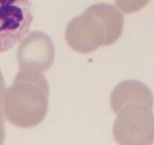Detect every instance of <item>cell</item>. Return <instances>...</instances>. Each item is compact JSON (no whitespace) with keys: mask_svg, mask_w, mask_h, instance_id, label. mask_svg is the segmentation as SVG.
Segmentation results:
<instances>
[{"mask_svg":"<svg viewBox=\"0 0 154 145\" xmlns=\"http://www.w3.org/2000/svg\"><path fill=\"white\" fill-rule=\"evenodd\" d=\"M110 106L116 115L112 134L118 145L154 143V97L143 82L127 80L114 88Z\"/></svg>","mask_w":154,"mask_h":145,"instance_id":"cell-1","label":"cell"},{"mask_svg":"<svg viewBox=\"0 0 154 145\" xmlns=\"http://www.w3.org/2000/svg\"><path fill=\"white\" fill-rule=\"evenodd\" d=\"M123 27L124 17L117 8L109 4L97 3L69 22L65 39L72 49L85 54L115 43Z\"/></svg>","mask_w":154,"mask_h":145,"instance_id":"cell-2","label":"cell"},{"mask_svg":"<svg viewBox=\"0 0 154 145\" xmlns=\"http://www.w3.org/2000/svg\"><path fill=\"white\" fill-rule=\"evenodd\" d=\"M49 86L42 72L19 70L5 91L3 108L10 123L23 128H33L48 113Z\"/></svg>","mask_w":154,"mask_h":145,"instance_id":"cell-3","label":"cell"},{"mask_svg":"<svg viewBox=\"0 0 154 145\" xmlns=\"http://www.w3.org/2000/svg\"><path fill=\"white\" fill-rule=\"evenodd\" d=\"M32 20L31 0H0V54L26 37Z\"/></svg>","mask_w":154,"mask_h":145,"instance_id":"cell-4","label":"cell"},{"mask_svg":"<svg viewBox=\"0 0 154 145\" xmlns=\"http://www.w3.org/2000/svg\"><path fill=\"white\" fill-rule=\"evenodd\" d=\"M55 49L52 40L45 32L32 31L21 41L17 54L20 70L43 72L54 61Z\"/></svg>","mask_w":154,"mask_h":145,"instance_id":"cell-5","label":"cell"},{"mask_svg":"<svg viewBox=\"0 0 154 145\" xmlns=\"http://www.w3.org/2000/svg\"><path fill=\"white\" fill-rule=\"evenodd\" d=\"M151 0H115L117 8L126 14H134L147 5Z\"/></svg>","mask_w":154,"mask_h":145,"instance_id":"cell-6","label":"cell"},{"mask_svg":"<svg viewBox=\"0 0 154 145\" xmlns=\"http://www.w3.org/2000/svg\"><path fill=\"white\" fill-rule=\"evenodd\" d=\"M5 92V85L3 76L0 71V120H4L3 100Z\"/></svg>","mask_w":154,"mask_h":145,"instance_id":"cell-7","label":"cell"},{"mask_svg":"<svg viewBox=\"0 0 154 145\" xmlns=\"http://www.w3.org/2000/svg\"><path fill=\"white\" fill-rule=\"evenodd\" d=\"M5 127H4V125L0 124V145H3L4 141H5Z\"/></svg>","mask_w":154,"mask_h":145,"instance_id":"cell-8","label":"cell"}]
</instances>
